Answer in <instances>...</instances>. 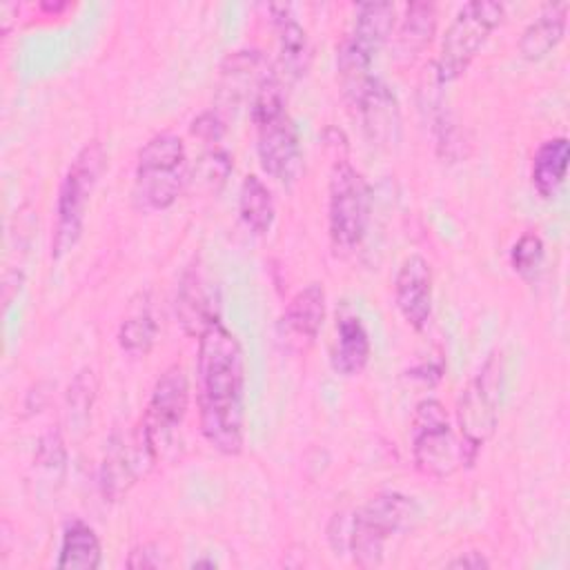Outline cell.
<instances>
[{"instance_id":"1","label":"cell","mask_w":570,"mask_h":570,"mask_svg":"<svg viewBox=\"0 0 570 570\" xmlns=\"http://www.w3.org/2000/svg\"><path fill=\"white\" fill-rule=\"evenodd\" d=\"M196 390L205 441L220 454L236 456L245 441V363L238 338L220 321L198 336Z\"/></svg>"},{"instance_id":"2","label":"cell","mask_w":570,"mask_h":570,"mask_svg":"<svg viewBox=\"0 0 570 570\" xmlns=\"http://www.w3.org/2000/svg\"><path fill=\"white\" fill-rule=\"evenodd\" d=\"M249 111L256 127V151L263 169L278 183L289 185L301 167V147L276 73H269L256 89Z\"/></svg>"},{"instance_id":"3","label":"cell","mask_w":570,"mask_h":570,"mask_svg":"<svg viewBox=\"0 0 570 570\" xmlns=\"http://www.w3.org/2000/svg\"><path fill=\"white\" fill-rule=\"evenodd\" d=\"M102 169H105V149L98 140L87 142L67 167V174L58 189V203H56V227H53V240H51L53 258H62L78 243L85 227L87 205L100 180Z\"/></svg>"},{"instance_id":"4","label":"cell","mask_w":570,"mask_h":570,"mask_svg":"<svg viewBox=\"0 0 570 570\" xmlns=\"http://www.w3.org/2000/svg\"><path fill=\"white\" fill-rule=\"evenodd\" d=\"M189 180L187 151L176 134L163 131L138 151L134 198L145 209H167Z\"/></svg>"},{"instance_id":"5","label":"cell","mask_w":570,"mask_h":570,"mask_svg":"<svg viewBox=\"0 0 570 570\" xmlns=\"http://www.w3.org/2000/svg\"><path fill=\"white\" fill-rule=\"evenodd\" d=\"M416 514L414 501L399 492H381L361 505L352 514L347 532V548L354 563L361 568L379 566L387 539L412 525Z\"/></svg>"},{"instance_id":"6","label":"cell","mask_w":570,"mask_h":570,"mask_svg":"<svg viewBox=\"0 0 570 570\" xmlns=\"http://www.w3.org/2000/svg\"><path fill=\"white\" fill-rule=\"evenodd\" d=\"M503 16L505 9L497 0H472L456 11L445 29L439 58L434 62L439 85L452 82L465 73L490 33L501 24Z\"/></svg>"},{"instance_id":"7","label":"cell","mask_w":570,"mask_h":570,"mask_svg":"<svg viewBox=\"0 0 570 570\" xmlns=\"http://www.w3.org/2000/svg\"><path fill=\"white\" fill-rule=\"evenodd\" d=\"M327 223L336 254L354 252L365 238L370 223V185L347 160H338L330 174Z\"/></svg>"},{"instance_id":"8","label":"cell","mask_w":570,"mask_h":570,"mask_svg":"<svg viewBox=\"0 0 570 570\" xmlns=\"http://www.w3.org/2000/svg\"><path fill=\"white\" fill-rule=\"evenodd\" d=\"M503 390V361L501 354H490L474 379L465 385L456 403V421L468 463H474L476 452L492 436L499 421Z\"/></svg>"},{"instance_id":"9","label":"cell","mask_w":570,"mask_h":570,"mask_svg":"<svg viewBox=\"0 0 570 570\" xmlns=\"http://www.w3.org/2000/svg\"><path fill=\"white\" fill-rule=\"evenodd\" d=\"M412 456L414 465L430 476H450L468 463L463 443L456 441L445 407L436 399H423L412 416Z\"/></svg>"},{"instance_id":"10","label":"cell","mask_w":570,"mask_h":570,"mask_svg":"<svg viewBox=\"0 0 570 570\" xmlns=\"http://www.w3.org/2000/svg\"><path fill=\"white\" fill-rule=\"evenodd\" d=\"M158 452L140 423L129 434H116L109 441L100 465V488L105 499L118 501L122 494H127L129 488L147 474Z\"/></svg>"},{"instance_id":"11","label":"cell","mask_w":570,"mask_h":570,"mask_svg":"<svg viewBox=\"0 0 570 570\" xmlns=\"http://www.w3.org/2000/svg\"><path fill=\"white\" fill-rule=\"evenodd\" d=\"M187 403H189V381L185 370L178 363H174L158 376L151 390L145 416L140 419V425L156 452H160V448H165L171 441L174 432L185 419Z\"/></svg>"},{"instance_id":"12","label":"cell","mask_w":570,"mask_h":570,"mask_svg":"<svg viewBox=\"0 0 570 570\" xmlns=\"http://www.w3.org/2000/svg\"><path fill=\"white\" fill-rule=\"evenodd\" d=\"M358 111L363 134L376 147H392L399 140L401 111L394 94L379 78H370L363 89L352 98Z\"/></svg>"},{"instance_id":"13","label":"cell","mask_w":570,"mask_h":570,"mask_svg":"<svg viewBox=\"0 0 570 570\" xmlns=\"http://www.w3.org/2000/svg\"><path fill=\"white\" fill-rule=\"evenodd\" d=\"M394 301L410 327L423 330L432 316V269L430 263L410 254L394 276Z\"/></svg>"},{"instance_id":"14","label":"cell","mask_w":570,"mask_h":570,"mask_svg":"<svg viewBox=\"0 0 570 570\" xmlns=\"http://www.w3.org/2000/svg\"><path fill=\"white\" fill-rule=\"evenodd\" d=\"M394 20H396V11H394L392 2L358 4L354 29H352L350 38L343 40V45L354 56H358L361 60H365L370 65L372 58L376 56V51L390 38V33L394 29Z\"/></svg>"},{"instance_id":"15","label":"cell","mask_w":570,"mask_h":570,"mask_svg":"<svg viewBox=\"0 0 570 570\" xmlns=\"http://www.w3.org/2000/svg\"><path fill=\"white\" fill-rule=\"evenodd\" d=\"M325 318V289L321 283H309L294 294L285 314L283 330L289 341L307 347L321 332Z\"/></svg>"},{"instance_id":"16","label":"cell","mask_w":570,"mask_h":570,"mask_svg":"<svg viewBox=\"0 0 570 570\" xmlns=\"http://www.w3.org/2000/svg\"><path fill=\"white\" fill-rule=\"evenodd\" d=\"M176 314L187 334H198L218 321L216 312V294L209 283L198 272H187L183 276L178 296H176Z\"/></svg>"},{"instance_id":"17","label":"cell","mask_w":570,"mask_h":570,"mask_svg":"<svg viewBox=\"0 0 570 570\" xmlns=\"http://www.w3.org/2000/svg\"><path fill=\"white\" fill-rule=\"evenodd\" d=\"M568 22V2L546 4L523 29L519 51L525 60L546 58L563 38Z\"/></svg>"},{"instance_id":"18","label":"cell","mask_w":570,"mask_h":570,"mask_svg":"<svg viewBox=\"0 0 570 570\" xmlns=\"http://www.w3.org/2000/svg\"><path fill=\"white\" fill-rule=\"evenodd\" d=\"M274 29L278 36V53L281 67L289 78H301L309 65V40L305 29L296 22V18L283 4H272Z\"/></svg>"},{"instance_id":"19","label":"cell","mask_w":570,"mask_h":570,"mask_svg":"<svg viewBox=\"0 0 570 570\" xmlns=\"http://www.w3.org/2000/svg\"><path fill=\"white\" fill-rule=\"evenodd\" d=\"M102 561V550L94 528L73 519L62 530L60 552L56 566L62 570H96Z\"/></svg>"},{"instance_id":"20","label":"cell","mask_w":570,"mask_h":570,"mask_svg":"<svg viewBox=\"0 0 570 570\" xmlns=\"http://www.w3.org/2000/svg\"><path fill=\"white\" fill-rule=\"evenodd\" d=\"M570 145L566 136L543 140L532 158V185L539 196L552 198L561 187L568 169Z\"/></svg>"},{"instance_id":"21","label":"cell","mask_w":570,"mask_h":570,"mask_svg":"<svg viewBox=\"0 0 570 570\" xmlns=\"http://www.w3.org/2000/svg\"><path fill=\"white\" fill-rule=\"evenodd\" d=\"M370 361V338L358 316H341L336 323L334 367L345 374H358Z\"/></svg>"},{"instance_id":"22","label":"cell","mask_w":570,"mask_h":570,"mask_svg":"<svg viewBox=\"0 0 570 570\" xmlns=\"http://www.w3.org/2000/svg\"><path fill=\"white\" fill-rule=\"evenodd\" d=\"M436 11L430 2H412L405 9V18L396 33V56L412 60L434 36Z\"/></svg>"},{"instance_id":"23","label":"cell","mask_w":570,"mask_h":570,"mask_svg":"<svg viewBox=\"0 0 570 570\" xmlns=\"http://www.w3.org/2000/svg\"><path fill=\"white\" fill-rule=\"evenodd\" d=\"M238 212H240L243 223L254 234L269 232V227L274 223V198H272V191L267 189V185L256 174H247L240 183Z\"/></svg>"},{"instance_id":"24","label":"cell","mask_w":570,"mask_h":570,"mask_svg":"<svg viewBox=\"0 0 570 570\" xmlns=\"http://www.w3.org/2000/svg\"><path fill=\"white\" fill-rule=\"evenodd\" d=\"M156 338V321L149 307H140L138 312L129 314L118 332V343L129 354H145L154 345Z\"/></svg>"},{"instance_id":"25","label":"cell","mask_w":570,"mask_h":570,"mask_svg":"<svg viewBox=\"0 0 570 570\" xmlns=\"http://www.w3.org/2000/svg\"><path fill=\"white\" fill-rule=\"evenodd\" d=\"M543 240L539 234L534 232H525L519 236V240L512 245V252H510V265L512 269L523 276V278H532L541 263H543Z\"/></svg>"},{"instance_id":"26","label":"cell","mask_w":570,"mask_h":570,"mask_svg":"<svg viewBox=\"0 0 570 570\" xmlns=\"http://www.w3.org/2000/svg\"><path fill=\"white\" fill-rule=\"evenodd\" d=\"M229 169H232L229 156H227L225 151H220V149H214V151H207V154L198 160V165L194 167V171H191L189 178H191L198 187L209 189V191H212V189L216 191V189L225 183Z\"/></svg>"},{"instance_id":"27","label":"cell","mask_w":570,"mask_h":570,"mask_svg":"<svg viewBox=\"0 0 570 570\" xmlns=\"http://www.w3.org/2000/svg\"><path fill=\"white\" fill-rule=\"evenodd\" d=\"M91 399H94V376L91 372H82L76 376L73 385L69 387V416L71 421H85L87 412L91 407Z\"/></svg>"},{"instance_id":"28","label":"cell","mask_w":570,"mask_h":570,"mask_svg":"<svg viewBox=\"0 0 570 570\" xmlns=\"http://www.w3.org/2000/svg\"><path fill=\"white\" fill-rule=\"evenodd\" d=\"M167 561L163 559V554L158 552V548L154 543H145V546L134 548L129 559H127L129 568H160Z\"/></svg>"},{"instance_id":"29","label":"cell","mask_w":570,"mask_h":570,"mask_svg":"<svg viewBox=\"0 0 570 570\" xmlns=\"http://www.w3.org/2000/svg\"><path fill=\"white\" fill-rule=\"evenodd\" d=\"M223 129H225V125L216 111H205L191 122V131L205 140H218L223 136Z\"/></svg>"},{"instance_id":"30","label":"cell","mask_w":570,"mask_h":570,"mask_svg":"<svg viewBox=\"0 0 570 570\" xmlns=\"http://www.w3.org/2000/svg\"><path fill=\"white\" fill-rule=\"evenodd\" d=\"M450 568H470V570H481V568H488L490 566V561L481 554V552H463L461 557H456V559H452L450 563H448Z\"/></svg>"}]
</instances>
